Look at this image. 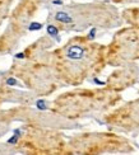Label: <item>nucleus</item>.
I'll use <instances>...</instances> for the list:
<instances>
[{
	"label": "nucleus",
	"mask_w": 139,
	"mask_h": 155,
	"mask_svg": "<svg viewBox=\"0 0 139 155\" xmlns=\"http://www.w3.org/2000/svg\"><path fill=\"white\" fill-rule=\"evenodd\" d=\"M41 28H42V24L38 23V22H32L30 24V27H28V29L30 31H40Z\"/></svg>",
	"instance_id": "39448f33"
},
{
	"label": "nucleus",
	"mask_w": 139,
	"mask_h": 155,
	"mask_svg": "<svg viewBox=\"0 0 139 155\" xmlns=\"http://www.w3.org/2000/svg\"><path fill=\"white\" fill-rule=\"evenodd\" d=\"M95 36H96V29L95 28H93V29H91V32H89V40H93V38H95Z\"/></svg>",
	"instance_id": "6e6552de"
},
{
	"label": "nucleus",
	"mask_w": 139,
	"mask_h": 155,
	"mask_svg": "<svg viewBox=\"0 0 139 155\" xmlns=\"http://www.w3.org/2000/svg\"><path fill=\"white\" fill-rule=\"evenodd\" d=\"M21 135H22V131L21 130H14V136L10 137L8 140V144H17V141L19 140V137H21Z\"/></svg>",
	"instance_id": "7ed1b4c3"
},
{
	"label": "nucleus",
	"mask_w": 139,
	"mask_h": 155,
	"mask_svg": "<svg viewBox=\"0 0 139 155\" xmlns=\"http://www.w3.org/2000/svg\"><path fill=\"white\" fill-rule=\"evenodd\" d=\"M47 33L50 34V36H53V37H57V33H59V31H57V28L55 27V25L48 24L47 25Z\"/></svg>",
	"instance_id": "20e7f679"
},
{
	"label": "nucleus",
	"mask_w": 139,
	"mask_h": 155,
	"mask_svg": "<svg viewBox=\"0 0 139 155\" xmlns=\"http://www.w3.org/2000/svg\"><path fill=\"white\" fill-rule=\"evenodd\" d=\"M6 84H8V85H17L18 82L14 78H8V79H6Z\"/></svg>",
	"instance_id": "0eeeda50"
},
{
	"label": "nucleus",
	"mask_w": 139,
	"mask_h": 155,
	"mask_svg": "<svg viewBox=\"0 0 139 155\" xmlns=\"http://www.w3.org/2000/svg\"><path fill=\"white\" fill-rule=\"evenodd\" d=\"M95 83H97V84H100V85H103V84H105V83H103V82H100V80H98V79H95Z\"/></svg>",
	"instance_id": "9b49d317"
},
{
	"label": "nucleus",
	"mask_w": 139,
	"mask_h": 155,
	"mask_svg": "<svg viewBox=\"0 0 139 155\" xmlns=\"http://www.w3.org/2000/svg\"><path fill=\"white\" fill-rule=\"evenodd\" d=\"M55 19H56V21H59V22H61V23H66V24L68 23H72V22H73V18L69 17L65 12H57L56 14H55Z\"/></svg>",
	"instance_id": "f03ea898"
},
{
	"label": "nucleus",
	"mask_w": 139,
	"mask_h": 155,
	"mask_svg": "<svg viewBox=\"0 0 139 155\" xmlns=\"http://www.w3.org/2000/svg\"><path fill=\"white\" fill-rule=\"evenodd\" d=\"M83 55H84V50L80 46H77V45L70 46L66 50V56L72 60H80L83 57Z\"/></svg>",
	"instance_id": "f257e3e1"
},
{
	"label": "nucleus",
	"mask_w": 139,
	"mask_h": 155,
	"mask_svg": "<svg viewBox=\"0 0 139 155\" xmlns=\"http://www.w3.org/2000/svg\"><path fill=\"white\" fill-rule=\"evenodd\" d=\"M24 57H26V55L23 52H19V53L15 55V59H24Z\"/></svg>",
	"instance_id": "1a4fd4ad"
},
{
	"label": "nucleus",
	"mask_w": 139,
	"mask_h": 155,
	"mask_svg": "<svg viewBox=\"0 0 139 155\" xmlns=\"http://www.w3.org/2000/svg\"><path fill=\"white\" fill-rule=\"evenodd\" d=\"M53 4H56V5H60V4H63V1H61V0H54V1H53Z\"/></svg>",
	"instance_id": "9d476101"
},
{
	"label": "nucleus",
	"mask_w": 139,
	"mask_h": 155,
	"mask_svg": "<svg viewBox=\"0 0 139 155\" xmlns=\"http://www.w3.org/2000/svg\"><path fill=\"white\" fill-rule=\"evenodd\" d=\"M36 107L40 109V111H46V109H47L46 103H45V101H42V99H38L37 103H36Z\"/></svg>",
	"instance_id": "423d86ee"
}]
</instances>
